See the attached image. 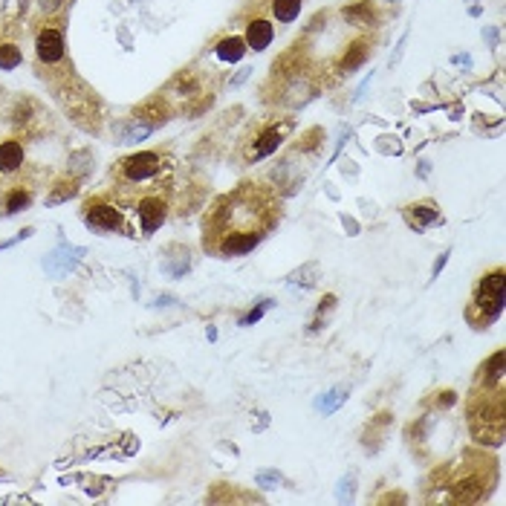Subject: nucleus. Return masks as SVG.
<instances>
[{
	"instance_id": "9",
	"label": "nucleus",
	"mask_w": 506,
	"mask_h": 506,
	"mask_svg": "<svg viewBox=\"0 0 506 506\" xmlns=\"http://www.w3.org/2000/svg\"><path fill=\"white\" fill-rule=\"evenodd\" d=\"M23 165V148L15 139L0 142V174H15Z\"/></svg>"
},
{
	"instance_id": "4",
	"label": "nucleus",
	"mask_w": 506,
	"mask_h": 506,
	"mask_svg": "<svg viewBox=\"0 0 506 506\" xmlns=\"http://www.w3.org/2000/svg\"><path fill=\"white\" fill-rule=\"evenodd\" d=\"M84 220H87V226H93L99 232H119V229H124L122 212H119L116 205L104 203V200H87V203H84Z\"/></svg>"
},
{
	"instance_id": "13",
	"label": "nucleus",
	"mask_w": 506,
	"mask_h": 506,
	"mask_svg": "<svg viewBox=\"0 0 506 506\" xmlns=\"http://www.w3.org/2000/svg\"><path fill=\"white\" fill-rule=\"evenodd\" d=\"M21 50L15 44H0V70H15L21 64Z\"/></svg>"
},
{
	"instance_id": "11",
	"label": "nucleus",
	"mask_w": 506,
	"mask_h": 506,
	"mask_svg": "<svg viewBox=\"0 0 506 506\" xmlns=\"http://www.w3.org/2000/svg\"><path fill=\"white\" fill-rule=\"evenodd\" d=\"M246 53V41L243 38H223L220 44H217V58L220 61H226V64H232V61H237L240 55Z\"/></svg>"
},
{
	"instance_id": "8",
	"label": "nucleus",
	"mask_w": 506,
	"mask_h": 506,
	"mask_svg": "<svg viewBox=\"0 0 506 506\" xmlns=\"http://www.w3.org/2000/svg\"><path fill=\"white\" fill-rule=\"evenodd\" d=\"M272 23L269 21H264V18H258V21H252L249 26H246V47L249 50H255V53H261V50H267L269 44H272Z\"/></svg>"
},
{
	"instance_id": "1",
	"label": "nucleus",
	"mask_w": 506,
	"mask_h": 506,
	"mask_svg": "<svg viewBox=\"0 0 506 506\" xmlns=\"http://www.w3.org/2000/svg\"><path fill=\"white\" fill-rule=\"evenodd\" d=\"M281 200L261 183H243L217 197L203 217V246L220 258H237L255 249L278 223Z\"/></svg>"
},
{
	"instance_id": "3",
	"label": "nucleus",
	"mask_w": 506,
	"mask_h": 506,
	"mask_svg": "<svg viewBox=\"0 0 506 506\" xmlns=\"http://www.w3.org/2000/svg\"><path fill=\"white\" fill-rule=\"evenodd\" d=\"M159 171H162V156H159V154H151V151L134 154V156H128V159L119 165L122 180L131 183V185H142V183H148V180H156Z\"/></svg>"
},
{
	"instance_id": "12",
	"label": "nucleus",
	"mask_w": 506,
	"mask_h": 506,
	"mask_svg": "<svg viewBox=\"0 0 506 506\" xmlns=\"http://www.w3.org/2000/svg\"><path fill=\"white\" fill-rule=\"evenodd\" d=\"M301 12V0H272V15L281 21V23H289L295 21Z\"/></svg>"
},
{
	"instance_id": "14",
	"label": "nucleus",
	"mask_w": 506,
	"mask_h": 506,
	"mask_svg": "<svg viewBox=\"0 0 506 506\" xmlns=\"http://www.w3.org/2000/svg\"><path fill=\"white\" fill-rule=\"evenodd\" d=\"M29 200H32V194H29V191H23V188L9 191V197H6V212H9V215L21 212V208H26V205H29Z\"/></svg>"
},
{
	"instance_id": "5",
	"label": "nucleus",
	"mask_w": 506,
	"mask_h": 506,
	"mask_svg": "<svg viewBox=\"0 0 506 506\" xmlns=\"http://www.w3.org/2000/svg\"><path fill=\"white\" fill-rule=\"evenodd\" d=\"M136 212H139V220H142V232L151 235V232L165 220V215H168V203H165L162 194H148V197L139 200Z\"/></svg>"
},
{
	"instance_id": "2",
	"label": "nucleus",
	"mask_w": 506,
	"mask_h": 506,
	"mask_svg": "<svg viewBox=\"0 0 506 506\" xmlns=\"http://www.w3.org/2000/svg\"><path fill=\"white\" fill-rule=\"evenodd\" d=\"M500 307H503V269H492L478 284L472 301L466 307V318L475 327H489L495 316L500 313Z\"/></svg>"
},
{
	"instance_id": "6",
	"label": "nucleus",
	"mask_w": 506,
	"mask_h": 506,
	"mask_svg": "<svg viewBox=\"0 0 506 506\" xmlns=\"http://www.w3.org/2000/svg\"><path fill=\"white\" fill-rule=\"evenodd\" d=\"M35 53L44 64H55L64 58V35L58 29H41L35 41Z\"/></svg>"
},
{
	"instance_id": "10",
	"label": "nucleus",
	"mask_w": 506,
	"mask_h": 506,
	"mask_svg": "<svg viewBox=\"0 0 506 506\" xmlns=\"http://www.w3.org/2000/svg\"><path fill=\"white\" fill-rule=\"evenodd\" d=\"M284 142V128H269V131H264L261 134V139L255 142V148H252L246 156L249 159H261V156H269L278 145Z\"/></svg>"
},
{
	"instance_id": "15",
	"label": "nucleus",
	"mask_w": 506,
	"mask_h": 506,
	"mask_svg": "<svg viewBox=\"0 0 506 506\" xmlns=\"http://www.w3.org/2000/svg\"><path fill=\"white\" fill-rule=\"evenodd\" d=\"M362 58H365V47H362V44H356L353 55H350V58H345V64H342V67H345V70H353L356 64H362Z\"/></svg>"
},
{
	"instance_id": "7",
	"label": "nucleus",
	"mask_w": 506,
	"mask_h": 506,
	"mask_svg": "<svg viewBox=\"0 0 506 506\" xmlns=\"http://www.w3.org/2000/svg\"><path fill=\"white\" fill-rule=\"evenodd\" d=\"M405 220H408V226H414L419 232V229H429L434 223H443V215L431 200H426V203H411L405 208Z\"/></svg>"
}]
</instances>
